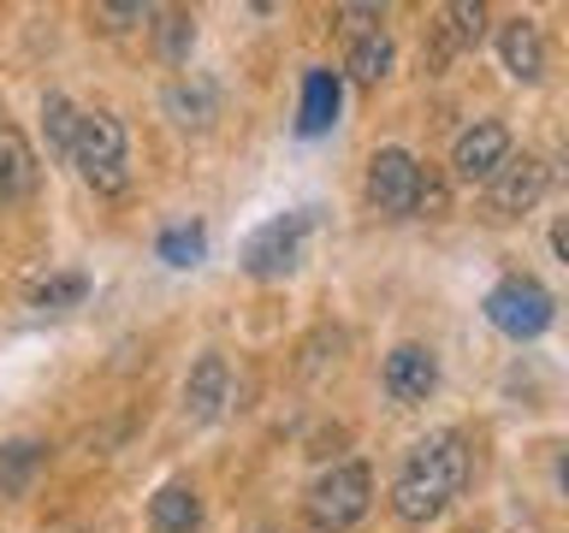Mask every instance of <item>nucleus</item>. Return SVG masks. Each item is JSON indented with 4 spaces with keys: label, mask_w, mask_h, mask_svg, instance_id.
I'll list each match as a JSON object with an SVG mask.
<instances>
[{
    "label": "nucleus",
    "mask_w": 569,
    "mask_h": 533,
    "mask_svg": "<svg viewBox=\"0 0 569 533\" xmlns=\"http://www.w3.org/2000/svg\"><path fill=\"white\" fill-rule=\"evenodd\" d=\"M551 249H558V255L569 261V220H558V225H551Z\"/></svg>",
    "instance_id": "393cba45"
},
{
    "label": "nucleus",
    "mask_w": 569,
    "mask_h": 533,
    "mask_svg": "<svg viewBox=\"0 0 569 533\" xmlns=\"http://www.w3.org/2000/svg\"><path fill=\"white\" fill-rule=\"evenodd\" d=\"M558 486H563V497H569V451L558 456Z\"/></svg>",
    "instance_id": "a878e982"
},
{
    "label": "nucleus",
    "mask_w": 569,
    "mask_h": 533,
    "mask_svg": "<svg viewBox=\"0 0 569 533\" xmlns=\"http://www.w3.org/2000/svg\"><path fill=\"white\" fill-rule=\"evenodd\" d=\"M558 178H563V184H569V142H563V149H558Z\"/></svg>",
    "instance_id": "bb28decb"
},
{
    "label": "nucleus",
    "mask_w": 569,
    "mask_h": 533,
    "mask_svg": "<svg viewBox=\"0 0 569 533\" xmlns=\"http://www.w3.org/2000/svg\"><path fill=\"white\" fill-rule=\"evenodd\" d=\"M78 167L83 178L96 184L101 195H124V184H131V172H124V124L113 113H83L78 124Z\"/></svg>",
    "instance_id": "f03ea898"
},
{
    "label": "nucleus",
    "mask_w": 569,
    "mask_h": 533,
    "mask_svg": "<svg viewBox=\"0 0 569 533\" xmlns=\"http://www.w3.org/2000/svg\"><path fill=\"white\" fill-rule=\"evenodd\" d=\"M302 231H309V213H284V220L261 225L243 249V266L256 279H273V273H291L297 266V249H302Z\"/></svg>",
    "instance_id": "39448f33"
},
{
    "label": "nucleus",
    "mask_w": 569,
    "mask_h": 533,
    "mask_svg": "<svg viewBox=\"0 0 569 533\" xmlns=\"http://www.w3.org/2000/svg\"><path fill=\"white\" fill-rule=\"evenodd\" d=\"M226 385H231L226 355H202V362L190 368V380H184V409H190V421H213V415H220Z\"/></svg>",
    "instance_id": "9b49d317"
},
{
    "label": "nucleus",
    "mask_w": 569,
    "mask_h": 533,
    "mask_svg": "<svg viewBox=\"0 0 569 533\" xmlns=\"http://www.w3.org/2000/svg\"><path fill=\"white\" fill-rule=\"evenodd\" d=\"M53 533H83V527H53Z\"/></svg>",
    "instance_id": "cd10ccee"
},
{
    "label": "nucleus",
    "mask_w": 569,
    "mask_h": 533,
    "mask_svg": "<svg viewBox=\"0 0 569 533\" xmlns=\"http://www.w3.org/2000/svg\"><path fill=\"white\" fill-rule=\"evenodd\" d=\"M149 515H154V533H196L202 527V497L190 486H160Z\"/></svg>",
    "instance_id": "4468645a"
},
{
    "label": "nucleus",
    "mask_w": 569,
    "mask_h": 533,
    "mask_svg": "<svg viewBox=\"0 0 569 533\" xmlns=\"http://www.w3.org/2000/svg\"><path fill=\"white\" fill-rule=\"evenodd\" d=\"M338 18H345V30L356 36V42H362V36H373L368 24H380V12H373V7H345V12H338Z\"/></svg>",
    "instance_id": "b1692460"
},
{
    "label": "nucleus",
    "mask_w": 569,
    "mask_h": 533,
    "mask_svg": "<svg viewBox=\"0 0 569 533\" xmlns=\"http://www.w3.org/2000/svg\"><path fill=\"white\" fill-rule=\"evenodd\" d=\"M540 195H546V167L533 154H516V160L498 167V178H492V213L516 220V213H528Z\"/></svg>",
    "instance_id": "1a4fd4ad"
},
{
    "label": "nucleus",
    "mask_w": 569,
    "mask_h": 533,
    "mask_svg": "<svg viewBox=\"0 0 569 533\" xmlns=\"http://www.w3.org/2000/svg\"><path fill=\"white\" fill-rule=\"evenodd\" d=\"M433 385H439V362H433V350H421V344H398L386 355V391L398 403H427L433 398Z\"/></svg>",
    "instance_id": "6e6552de"
},
{
    "label": "nucleus",
    "mask_w": 569,
    "mask_h": 533,
    "mask_svg": "<svg viewBox=\"0 0 569 533\" xmlns=\"http://www.w3.org/2000/svg\"><path fill=\"white\" fill-rule=\"evenodd\" d=\"M505 160H510V137H505V124L475 119L469 131L457 137L451 167H457V178H498V167H505Z\"/></svg>",
    "instance_id": "0eeeda50"
},
{
    "label": "nucleus",
    "mask_w": 569,
    "mask_h": 533,
    "mask_svg": "<svg viewBox=\"0 0 569 533\" xmlns=\"http://www.w3.org/2000/svg\"><path fill=\"white\" fill-rule=\"evenodd\" d=\"M36 190V154L18 124H0V208L24 202V195Z\"/></svg>",
    "instance_id": "9d476101"
},
{
    "label": "nucleus",
    "mask_w": 569,
    "mask_h": 533,
    "mask_svg": "<svg viewBox=\"0 0 569 533\" xmlns=\"http://www.w3.org/2000/svg\"><path fill=\"white\" fill-rule=\"evenodd\" d=\"M160 48H167V60H184V48H190V18L184 12L167 18V42H160Z\"/></svg>",
    "instance_id": "5701e85b"
},
{
    "label": "nucleus",
    "mask_w": 569,
    "mask_h": 533,
    "mask_svg": "<svg viewBox=\"0 0 569 533\" xmlns=\"http://www.w3.org/2000/svg\"><path fill=\"white\" fill-rule=\"evenodd\" d=\"M386 71H391V36L373 30V36H362V42L350 48V78L356 83H380Z\"/></svg>",
    "instance_id": "dca6fc26"
},
{
    "label": "nucleus",
    "mask_w": 569,
    "mask_h": 533,
    "mask_svg": "<svg viewBox=\"0 0 569 533\" xmlns=\"http://www.w3.org/2000/svg\"><path fill=\"white\" fill-rule=\"evenodd\" d=\"M403 469L433 480V486H445L457 497L462 486H469V444H462V433H433V439H421L416 451H409Z\"/></svg>",
    "instance_id": "423d86ee"
},
{
    "label": "nucleus",
    "mask_w": 569,
    "mask_h": 533,
    "mask_svg": "<svg viewBox=\"0 0 569 533\" xmlns=\"http://www.w3.org/2000/svg\"><path fill=\"white\" fill-rule=\"evenodd\" d=\"M160 255L178 261V266H190L196 255H202V225H178V231H167V238H160Z\"/></svg>",
    "instance_id": "aec40b11"
},
{
    "label": "nucleus",
    "mask_w": 569,
    "mask_h": 533,
    "mask_svg": "<svg viewBox=\"0 0 569 533\" xmlns=\"http://www.w3.org/2000/svg\"><path fill=\"white\" fill-rule=\"evenodd\" d=\"M451 504V492L433 486V480H421V474H398V486H391V510L403 515V522H433V515Z\"/></svg>",
    "instance_id": "ddd939ff"
},
{
    "label": "nucleus",
    "mask_w": 569,
    "mask_h": 533,
    "mask_svg": "<svg viewBox=\"0 0 569 533\" xmlns=\"http://www.w3.org/2000/svg\"><path fill=\"white\" fill-rule=\"evenodd\" d=\"M368 202L380 213H391V220L416 213V202H421V160L403 154V149H380L368 160Z\"/></svg>",
    "instance_id": "20e7f679"
},
{
    "label": "nucleus",
    "mask_w": 569,
    "mask_h": 533,
    "mask_svg": "<svg viewBox=\"0 0 569 533\" xmlns=\"http://www.w3.org/2000/svg\"><path fill=\"white\" fill-rule=\"evenodd\" d=\"M78 113H71V101L66 95H48L42 101V131H48V142L53 149H78Z\"/></svg>",
    "instance_id": "a211bd4d"
},
{
    "label": "nucleus",
    "mask_w": 569,
    "mask_h": 533,
    "mask_svg": "<svg viewBox=\"0 0 569 533\" xmlns=\"http://www.w3.org/2000/svg\"><path fill=\"white\" fill-rule=\"evenodd\" d=\"M445 18H451V42H480V30H487V12L469 7V0L445 7Z\"/></svg>",
    "instance_id": "412c9836"
},
{
    "label": "nucleus",
    "mask_w": 569,
    "mask_h": 533,
    "mask_svg": "<svg viewBox=\"0 0 569 533\" xmlns=\"http://www.w3.org/2000/svg\"><path fill=\"white\" fill-rule=\"evenodd\" d=\"M83 291H89V279H83V273H66V279L36 284L30 302H36V309H66V302H83Z\"/></svg>",
    "instance_id": "6ab92c4d"
},
{
    "label": "nucleus",
    "mask_w": 569,
    "mask_h": 533,
    "mask_svg": "<svg viewBox=\"0 0 569 533\" xmlns=\"http://www.w3.org/2000/svg\"><path fill=\"white\" fill-rule=\"evenodd\" d=\"M36 469H42V444H30V439L0 444V492H24Z\"/></svg>",
    "instance_id": "2eb2a0df"
},
{
    "label": "nucleus",
    "mask_w": 569,
    "mask_h": 533,
    "mask_svg": "<svg viewBox=\"0 0 569 533\" xmlns=\"http://www.w3.org/2000/svg\"><path fill=\"white\" fill-rule=\"evenodd\" d=\"M445 208H451V190H445V178L421 167V202H416V213H427V220H439Z\"/></svg>",
    "instance_id": "4be33fe9"
},
{
    "label": "nucleus",
    "mask_w": 569,
    "mask_h": 533,
    "mask_svg": "<svg viewBox=\"0 0 569 533\" xmlns=\"http://www.w3.org/2000/svg\"><path fill=\"white\" fill-rule=\"evenodd\" d=\"M487 320H492L505 338H540V332L551 326V296H546V284H540V279H505V284H492Z\"/></svg>",
    "instance_id": "7ed1b4c3"
},
{
    "label": "nucleus",
    "mask_w": 569,
    "mask_h": 533,
    "mask_svg": "<svg viewBox=\"0 0 569 533\" xmlns=\"http://www.w3.org/2000/svg\"><path fill=\"white\" fill-rule=\"evenodd\" d=\"M498 48H505L510 78L533 83V78L546 71V42H540V30H533L528 18H516V24H505V36H498Z\"/></svg>",
    "instance_id": "f8f14e48"
},
{
    "label": "nucleus",
    "mask_w": 569,
    "mask_h": 533,
    "mask_svg": "<svg viewBox=\"0 0 569 533\" xmlns=\"http://www.w3.org/2000/svg\"><path fill=\"white\" fill-rule=\"evenodd\" d=\"M332 119H338V78L332 71H315L309 95H302V124H309V131H327Z\"/></svg>",
    "instance_id": "f3484780"
},
{
    "label": "nucleus",
    "mask_w": 569,
    "mask_h": 533,
    "mask_svg": "<svg viewBox=\"0 0 569 533\" xmlns=\"http://www.w3.org/2000/svg\"><path fill=\"white\" fill-rule=\"evenodd\" d=\"M368 497H373V474L362 462H338L332 474H320L309 486V522L320 533H345L368 515Z\"/></svg>",
    "instance_id": "f257e3e1"
}]
</instances>
